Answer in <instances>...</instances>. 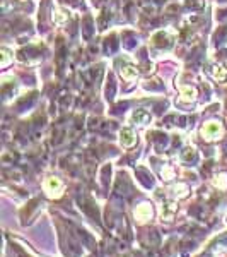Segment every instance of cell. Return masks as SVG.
<instances>
[{"mask_svg":"<svg viewBox=\"0 0 227 257\" xmlns=\"http://www.w3.org/2000/svg\"><path fill=\"white\" fill-rule=\"evenodd\" d=\"M202 136H204V139H207V141L218 139L222 136V125L218 122L205 123L204 128H202Z\"/></svg>","mask_w":227,"mask_h":257,"instance_id":"cell-2","label":"cell"},{"mask_svg":"<svg viewBox=\"0 0 227 257\" xmlns=\"http://www.w3.org/2000/svg\"><path fill=\"white\" fill-rule=\"evenodd\" d=\"M152 216V208L148 204H140L137 206V209H135V219L140 223L147 221L148 218Z\"/></svg>","mask_w":227,"mask_h":257,"instance_id":"cell-3","label":"cell"},{"mask_svg":"<svg viewBox=\"0 0 227 257\" xmlns=\"http://www.w3.org/2000/svg\"><path fill=\"white\" fill-rule=\"evenodd\" d=\"M43 189H44V192L48 194V197H60L62 192H64V184H62L60 178L48 177L46 180L43 182Z\"/></svg>","mask_w":227,"mask_h":257,"instance_id":"cell-1","label":"cell"},{"mask_svg":"<svg viewBox=\"0 0 227 257\" xmlns=\"http://www.w3.org/2000/svg\"><path fill=\"white\" fill-rule=\"evenodd\" d=\"M134 118L137 120L140 125H146L148 120H150V115L146 113V111H142V110H138V111H135V113H134Z\"/></svg>","mask_w":227,"mask_h":257,"instance_id":"cell-6","label":"cell"},{"mask_svg":"<svg viewBox=\"0 0 227 257\" xmlns=\"http://www.w3.org/2000/svg\"><path fill=\"white\" fill-rule=\"evenodd\" d=\"M120 72H122V76L125 77V79H134V77L137 76V69L132 67V65H126V67L120 69Z\"/></svg>","mask_w":227,"mask_h":257,"instance_id":"cell-5","label":"cell"},{"mask_svg":"<svg viewBox=\"0 0 227 257\" xmlns=\"http://www.w3.org/2000/svg\"><path fill=\"white\" fill-rule=\"evenodd\" d=\"M214 184H216L217 187H220V189H226V185H227V178H226V175L217 177V180L214 182Z\"/></svg>","mask_w":227,"mask_h":257,"instance_id":"cell-8","label":"cell"},{"mask_svg":"<svg viewBox=\"0 0 227 257\" xmlns=\"http://www.w3.org/2000/svg\"><path fill=\"white\" fill-rule=\"evenodd\" d=\"M217 69H218L217 65H214V67H212V74H214V77H216V79L224 81L226 77H227V70H226L224 67H220V70H217Z\"/></svg>","mask_w":227,"mask_h":257,"instance_id":"cell-7","label":"cell"},{"mask_svg":"<svg viewBox=\"0 0 227 257\" xmlns=\"http://www.w3.org/2000/svg\"><path fill=\"white\" fill-rule=\"evenodd\" d=\"M135 134L130 131V128H123L122 132H120V143H122V146H125V148H130V146H134L135 144Z\"/></svg>","mask_w":227,"mask_h":257,"instance_id":"cell-4","label":"cell"}]
</instances>
